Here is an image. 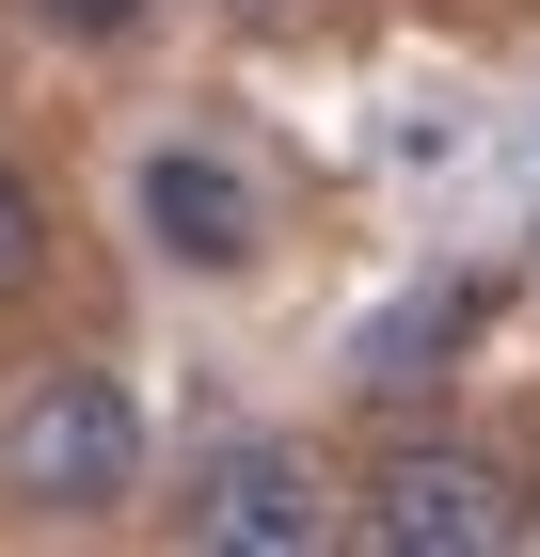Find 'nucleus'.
<instances>
[{"label":"nucleus","instance_id":"obj_1","mask_svg":"<svg viewBox=\"0 0 540 557\" xmlns=\"http://www.w3.org/2000/svg\"><path fill=\"white\" fill-rule=\"evenodd\" d=\"M143 478H160V430H143L127 367L48 350V367L0 383V510L16 525H127Z\"/></svg>","mask_w":540,"mask_h":557},{"label":"nucleus","instance_id":"obj_2","mask_svg":"<svg viewBox=\"0 0 540 557\" xmlns=\"http://www.w3.org/2000/svg\"><path fill=\"white\" fill-rule=\"evenodd\" d=\"M127 239H143V271H175V287H254L271 239H287V208H271L254 144L160 128V144H127Z\"/></svg>","mask_w":540,"mask_h":557},{"label":"nucleus","instance_id":"obj_3","mask_svg":"<svg viewBox=\"0 0 540 557\" xmlns=\"http://www.w3.org/2000/svg\"><path fill=\"white\" fill-rule=\"evenodd\" d=\"M350 542L366 557H525L540 542V478L508 446H461V430H414L350 478Z\"/></svg>","mask_w":540,"mask_h":557},{"label":"nucleus","instance_id":"obj_4","mask_svg":"<svg viewBox=\"0 0 540 557\" xmlns=\"http://www.w3.org/2000/svg\"><path fill=\"white\" fill-rule=\"evenodd\" d=\"M175 542L191 557H334L350 542V478L318 446H287V430H223L191 462V494H175Z\"/></svg>","mask_w":540,"mask_h":557},{"label":"nucleus","instance_id":"obj_5","mask_svg":"<svg viewBox=\"0 0 540 557\" xmlns=\"http://www.w3.org/2000/svg\"><path fill=\"white\" fill-rule=\"evenodd\" d=\"M16 16H33L48 48H143L160 33V0H16Z\"/></svg>","mask_w":540,"mask_h":557},{"label":"nucleus","instance_id":"obj_6","mask_svg":"<svg viewBox=\"0 0 540 557\" xmlns=\"http://www.w3.org/2000/svg\"><path fill=\"white\" fill-rule=\"evenodd\" d=\"M33 287H48V191L0 160V302H33Z\"/></svg>","mask_w":540,"mask_h":557}]
</instances>
